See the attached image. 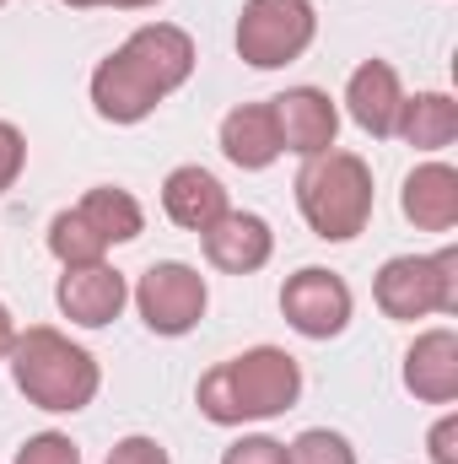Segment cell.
<instances>
[{
	"mask_svg": "<svg viewBox=\"0 0 458 464\" xmlns=\"http://www.w3.org/2000/svg\"><path fill=\"white\" fill-rule=\"evenodd\" d=\"M302 394V367L297 356L281 346H253L232 362H216L200 389L195 405L211 427H243V421H270L286 416Z\"/></svg>",
	"mask_w": 458,
	"mask_h": 464,
	"instance_id": "obj_1",
	"label": "cell"
},
{
	"mask_svg": "<svg viewBox=\"0 0 458 464\" xmlns=\"http://www.w3.org/2000/svg\"><path fill=\"white\" fill-rule=\"evenodd\" d=\"M11 362V378L16 389L27 394V405L49 411V416H76L98 400L103 389V367L87 346H76L71 335L49 330V324H33V330H16V341L5 351Z\"/></svg>",
	"mask_w": 458,
	"mask_h": 464,
	"instance_id": "obj_2",
	"label": "cell"
},
{
	"mask_svg": "<svg viewBox=\"0 0 458 464\" xmlns=\"http://www.w3.org/2000/svg\"><path fill=\"white\" fill-rule=\"evenodd\" d=\"M372 168L356 151H319L297 173V211L324 243H350L372 222Z\"/></svg>",
	"mask_w": 458,
	"mask_h": 464,
	"instance_id": "obj_3",
	"label": "cell"
},
{
	"mask_svg": "<svg viewBox=\"0 0 458 464\" xmlns=\"http://www.w3.org/2000/svg\"><path fill=\"white\" fill-rule=\"evenodd\" d=\"M372 297L383 308V319L415 324L432 314H458V248H437V254H394L377 281Z\"/></svg>",
	"mask_w": 458,
	"mask_h": 464,
	"instance_id": "obj_4",
	"label": "cell"
},
{
	"mask_svg": "<svg viewBox=\"0 0 458 464\" xmlns=\"http://www.w3.org/2000/svg\"><path fill=\"white\" fill-rule=\"evenodd\" d=\"M313 38H319L313 0H243L237 11V54L253 71H281L302 60Z\"/></svg>",
	"mask_w": 458,
	"mask_h": 464,
	"instance_id": "obj_5",
	"label": "cell"
},
{
	"mask_svg": "<svg viewBox=\"0 0 458 464\" xmlns=\"http://www.w3.org/2000/svg\"><path fill=\"white\" fill-rule=\"evenodd\" d=\"M205 303H211V286L195 265L184 259H157L140 281H135V308L146 319L151 335H189L200 319H205Z\"/></svg>",
	"mask_w": 458,
	"mask_h": 464,
	"instance_id": "obj_6",
	"label": "cell"
},
{
	"mask_svg": "<svg viewBox=\"0 0 458 464\" xmlns=\"http://www.w3.org/2000/svg\"><path fill=\"white\" fill-rule=\"evenodd\" d=\"M281 314H286V324H291L297 335H308V341H335V335H345V324H350V314H356V297H350L345 276L324 270V265H302V270L286 276V286H281Z\"/></svg>",
	"mask_w": 458,
	"mask_h": 464,
	"instance_id": "obj_7",
	"label": "cell"
},
{
	"mask_svg": "<svg viewBox=\"0 0 458 464\" xmlns=\"http://www.w3.org/2000/svg\"><path fill=\"white\" fill-rule=\"evenodd\" d=\"M114 54L157 92V98L178 92V87L195 76V38H189L184 27H173V22H146V27H135Z\"/></svg>",
	"mask_w": 458,
	"mask_h": 464,
	"instance_id": "obj_8",
	"label": "cell"
},
{
	"mask_svg": "<svg viewBox=\"0 0 458 464\" xmlns=\"http://www.w3.org/2000/svg\"><path fill=\"white\" fill-rule=\"evenodd\" d=\"M270 114H275V135H281V151L291 157H319V151H335V135H340V109L329 92L319 87H286L281 98H270Z\"/></svg>",
	"mask_w": 458,
	"mask_h": 464,
	"instance_id": "obj_9",
	"label": "cell"
},
{
	"mask_svg": "<svg viewBox=\"0 0 458 464\" xmlns=\"http://www.w3.org/2000/svg\"><path fill=\"white\" fill-rule=\"evenodd\" d=\"M54 303H60V314H65L71 324H81V330H103V324H114L119 314H124V303H129V281L119 276L109 259H103V265H76V270L60 276Z\"/></svg>",
	"mask_w": 458,
	"mask_h": 464,
	"instance_id": "obj_10",
	"label": "cell"
},
{
	"mask_svg": "<svg viewBox=\"0 0 458 464\" xmlns=\"http://www.w3.org/2000/svg\"><path fill=\"white\" fill-rule=\"evenodd\" d=\"M200 243H205V259L216 270H227V276H253L275 254V232L253 211H222L211 227L200 232Z\"/></svg>",
	"mask_w": 458,
	"mask_h": 464,
	"instance_id": "obj_11",
	"label": "cell"
},
{
	"mask_svg": "<svg viewBox=\"0 0 458 464\" xmlns=\"http://www.w3.org/2000/svg\"><path fill=\"white\" fill-rule=\"evenodd\" d=\"M405 103V87H399V71L388 60H361L345 82V109L350 119L372 135V140H388L394 135V119Z\"/></svg>",
	"mask_w": 458,
	"mask_h": 464,
	"instance_id": "obj_12",
	"label": "cell"
},
{
	"mask_svg": "<svg viewBox=\"0 0 458 464\" xmlns=\"http://www.w3.org/2000/svg\"><path fill=\"white\" fill-rule=\"evenodd\" d=\"M405 389L426 405H453L458 400V330H426L405 351Z\"/></svg>",
	"mask_w": 458,
	"mask_h": 464,
	"instance_id": "obj_13",
	"label": "cell"
},
{
	"mask_svg": "<svg viewBox=\"0 0 458 464\" xmlns=\"http://www.w3.org/2000/svg\"><path fill=\"white\" fill-rule=\"evenodd\" d=\"M162 211H167V222H178L184 232H205L232 206H227V189H222L216 173H205L200 162H184V168H173L162 179Z\"/></svg>",
	"mask_w": 458,
	"mask_h": 464,
	"instance_id": "obj_14",
	"label": "cell"
},
{
	"mask_svg": "<svg viewBox=\"0 0 458 464\" xmlns=\"http://www.w3.org/2000/svg\"><path fill=\"white\" fill-rule=\"evenodd\" d=\"M399 211L405 222L421 232H453L458 227V173L448 162H421L405 189H399Z\"/></svg>",
	"mask_w": 458,
	"mask_h": 464,
	"instance_id": "obj_15",
	"label": "cell"
},
{
	"mask_svg": "<svg viewBox=\"0 0 458 464\" xmlns=\"http://www.w3.org/2000/svg\"><path fill=\"white\" fill-rule=\"evenodd\" d=\"M222 151H227L232 168L264 173V168L281 157V135H275L270 103H237V109L222 119Z\"/></svg>",
	"mask_w": 458,
	"mask_h": 464,
	"instance_id": "obj_16",
	"label": "cell"
},
{
	"mask_svg": "<svg viewBox=\"0 0 458 464\" xmlns=\"http://www.w3.org/2000/svg\"><path fill=\"white\" fill-rule=\"evenodd\" d=\"M157 103H162V98H157L119 54H109V60L92 71V109H98V119H109V124H140Z\"/></svg>",
	"mask_w": 458,
	"mask_h": 464,
	"instance_id": "obj_17",
	"label": "cell"
},
{
	"mask_svg": "<svg viewBox=\"0 0 458 464\" xmlns=\"http://www.w3.org/2000/svg\"><path fill=\"white\" fill-rule=\"evenodd\" d=\"M394 135L415 151H443V146L458 140V103L448 92H415V98L399 103Z\"/></svg>",
	"mask_w": 458,
	"mask_h": 464,
	"instance_id": "obj_18",
	"label": "cell"
},
{
	"mask_svg": "<svg viewBox=\"0 0 458 464\" xmlns=\"http://www.w3.org/2000/svg\"><path fill=\"white\" fill-rule=\"evenodd\" d=\"M76 211L98 227V237H103L109 248H114V243H135V237L146 232V211H140V200H135L129 189H114V184L87 189Z\"/></svg>",
	"mask_w": 458,
	"mask_h": 464,
	"instance_id": "obj_19",
	"label": "cell"
},
{
	"mask_svg": "<svg viewBox=\"0 0 458 464\" xmlns=\"http://www.w3.org/2000/svg\"><path fill=\"white\" fill-rule=\"evenodd\" d=\"M49 254H54L65 270H76V265H103V259H109V243H103L98 227L71 206V211H60V217L49 222Z\"/></svg>",
	"mask_w": 458,
	"mask_h": 464,
	"instance_id": "obj_20",
	"label": "cell"
},
{
	"mask_svg": "<svg viewBox=\"0 0 458 464\" xmlns=\"http://www.w3.org/2000/svg\"><path fill=\"white\" fill-rule=\"evenodd\" d=\"M286 464H356V449L329 427H308L286 443Z\"/></svg>",
	"mask_w": 458,
	"mask_h": 464,
	"instance_id": "obj_21",
	"label": "cell"
},
{
	"mask_svg": "<svg viewBox=\"0 0 458 464\" xmlns=\"http://www.w3.org/2000/svg\"><path fill=\"white\" fill-rule=\"evenodd\" d=\"M16 464H81V449L65 432H38L16 449Z\"/></svg>",
	"mask_w": 458,
	"mask_h": 464,
	"instance_id": "obj_22",
	"label": "cell"
},
{
	"mask_svg": "<svg viewBox=\"0 0 458 464\" xmlns=\"http://www.w3.org/2000/svg\"><path fill=\"white\" fill-rule=\"evenodd\" d=\"M22 168H27V140L11 119H0V195L22 179Z\"/></svg>",
	"mask_w": 458,
	"mask_h": 464,
	"instance_id": "obj_23",
	"label": "cell"
},
{
	"mask_svg": "<svg viewBox=\"0 0 458 464\" xmlns=\"http://www.w3.org/2000/svg\"><path fill=\"white\" fill-rule=\"evenodd\" d=\"M222 464H286V443L253 432V438H237L227 454H222Z\"/></svg>",
	"mask_w": 458,
	"mask_h": 464,
	"instance_id": "obj_24",
	"label": "cell"
},
{
	"mask_svg": "<svg viewBox=\"0 0 458 464\" xmlns=\"http://www.w3.org/2000/svg\"><path fill=\"white\" fill-rule=\"evenodd\" d=\"M103 464H173V459H167V449H162L157 438H140V432H135V438H119Z\"/></svg>",
	"mask_w": 458,
	"mask_h": 464,
	"instance_id": "obj_25",
	"label": "cell"
},
{
	"mask_svg": "<svg viewBox=\"0 0 458 464\" xmlns=\"http://www.w3.org/2000/svg\"><path fill=\"white\" fill-rule=\"evenodd\" d=\"M426 454H432V464H458V416L453 411L426 432Z\"/></svg>",
	"mask_w": 458,
	"mask_h": 464,
	"instance_id": "obj_26",
	"label": "cell"
},
{
	"mask_svg": "<svg viewBox=\"0 0 458 464\" xmlns=\"http://www.w3.org/2000/svg\"><path fill=\"white\" fill-rule=\"evenodd\" d=\"M11 341H16V319H11V308L0 303V362H5V351H11Z\"/></svg>",
	"mask_w": 458,
	"mask_h": 464,
	"instance_id": "obj_27",
	"label": "cell"
},
{
	"mask_svg": "<svg viewBox=\"0 0 458 464\" xmlns=\"http://www.w3.org/2000/svg\"><path fill=\"white\" fill-rule=\"evenodd\" d=\"M109 5H119V11H140V5H157V0H109Z\"/></svg>",
	"mask_w": 458,
	"mask_h": 464,
	"instance_id": "obj_28",
	"label": "cell"
},
{
	"mask_svg": "<svg viewBox=\"0 0 458 464\" xmlns=\"http://www.w3.org/2000/svg\"><path fill=\"white\" fill-rule=\"evenodd\" d=\"M65 5H76V11H87V5H109V0H65Z\"/></svg>",
	"mask_w": 458,
	"mask_h": 464,
	"instance_id": "obj_29",
	"label": "cell"
},
{
	"mask_svg": "<svg viewBox=\"0 0 458 464\" xmlns=\"http://www.w3.org/2000/svg\"><path fill=\"white\" fill-rule=\"evenodd\" d=\"M0 5H5V0H0Z\"/></svg>",
	"mask_w": 458,
	"mask_h": 464,
	"instance_id": "obj_30",
	"label": "cell"
}]
</instances>
